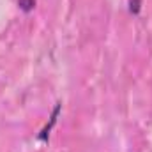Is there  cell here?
I'll list each match as a JSON object with an SVG mask.
<instances>
[{"label": "cell", "instance_id": "cell-1", "mask_svg": "<svg viewBox=\"0 0 152 152\" xmlns=\"http://www.w3.org/2000/svg\"><path fill=\"white\" fill-rule=\"evenodd\" d=\"M58 112H60V104H57V106H55V110H53V115H51V118H50V124H46V127L41 131V134H39V140H46V138H48V134H50L51 127H53V126H55V122H57Z\"/></svg>", "mask_w": 152, "mask_h": 152}, {"label": "cell", "instance_id": "cell-2", "mask_svg": "<svg viewBox=\"0 0 152 152\" xmlns=\"http://www.w3.org/2000/svg\"><path fill=\"white\" fill-rule=\"evenodd\" d=\"M18 5H20V9H21V11L30 12V11L36 7V0H18Z\"/></svg>", "mask_w": 152, "mask_h": 152}, {"label": "cell", "instance_id": "cell-3", "mask_svg": "<svg viewBox=\"0 0 152 152\" xmlns=\"http://www.w3.org/2000/svg\"><path fill=\"white\" fill-rule=\"evenodd\" d=\"M140 9H142V0H131V2H129V11H131L133 14H138Z\"/></svg>", "mask_w": 152, "mask_h": 152}]
</instances>
